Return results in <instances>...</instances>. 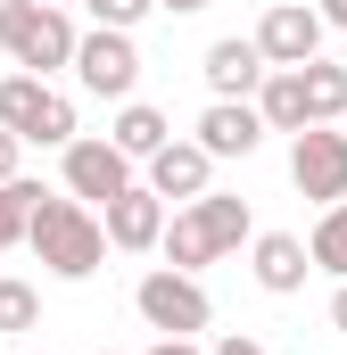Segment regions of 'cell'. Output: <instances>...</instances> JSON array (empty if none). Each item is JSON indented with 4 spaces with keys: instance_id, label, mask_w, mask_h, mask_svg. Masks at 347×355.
Here are the masks:
<instances>
[{
    "instance_id": "cell-1",
    "label": "cell",
    "mask_w": 347,
    "mask_h": 355,
    "mask_svg": "<svg viewBox=\"0 0 347 355\" xmlns=\"http://www.w3.org/2000/svg\"><path fill=\"white\" fill-rule=\"evenodd\" d=\"M25 248L42 257V265L58 272V281H91L99 272V257H108V215H91L83 198L67 190H50L42 207H33V232H25Z\"/></svg>"
},
{
    "instance_id": "cell-2",
    "label": "cell",
    "mask_w": 347,
    "mask_h": 355,
    "mask_svg": "<svg viewBox=\"0 0 347 355\" xmlns=\"http://www.w3.org/2000/svg\"><path fill=\"white\" fill-rule=\"evenodd\" d=\"M240 240H257V215H248V198H223V190H207V198H190V207L166 223V265L198 272V265H215V257H232Z\"/></svg>"
},
{
    "instance_id": "cell-3",
    "label": "cell",
    "mask_w": 347,
    "mask_h": 355,
    "mask_svg": "<svg viewBox=\"0 0 347 355\" xmlns=\"http://www.w3.org/2000/svg\"><path fill=\"white\" fill-rule=\"evenodd\" d=\"M0 50H8L25 75H50V67H75L83 33H75L67 8H50V0H0Z\"/></svg>"
},
{
    "instance_id": "cell-4",
    "label": "cell",
    "mask_w": 347,
    "mask_h": 355,
    "mask_svg": "<svg viewBox=\"0 0 347 355\" xmlns=\"http://www.w3.org/2000/svg\"><path fill=\"white\" fill-rule=\"evenodd\" d=\"M0 124H8L25 149H67V141H83V132H75V99L50 91L42 75H25V67L0 83Z\"/></svg>"
},
{
    "instance_id": "cell-5",
    "label": "cell",
    "mask_w": 347,
    "mask_h": 355,
    "mask_svg": "<svg viewBox=\"0 0 347 355\" xmlns=\"http://www.w3.org/2000/svg\"><path fill=\"white\" fill-rule=\"evenodd\" d=\"M133 306H141V322H149L158 339H190V331H207V322H215V306H207V281H198V272H182V265L141 272Z\"/></svg>"
},
{
    "instance_id": "cell-6",
    "label": "cell",
    "mask_w": 347,
    "mask_h": 355,
    "mask_svg": "<svg viewBox=\"0 0 347 355\" xmlns=\"http://www.w3.org/2000/svg\"><path fill=\"white\" fill-rule=\"evenodd\" d=\"M289 182L314 198V207H339L347 198V124H306L289 141Z\"/></svg>"
},
{
    "instance_id": "cell-7",
    "label": "cell",
    "mask_w": 347,
    "mask_h": 355,
    "mask_svg": "<svg viewBox=\"0 0 347 355\" xmlns=\"http://www.w3.org/2000/svg\"><path fill=\"white\" fill-rule=\"evenodd\" d=\"M75 83L91 91V99H133V83H141V50H133V33H116V25H91L83 50H75Z\"/></svg>"
},
{
    "instance_id": "cell-8",
    "label": "cell",
    "mask_w": 347,
    "mask_h": 355,
    "mask_svg": "<svg viewBox=\"0 0 347 355\" xmlns=\"http://www.w3.org/2000/svg\"><path fill=\"white\" fill-rule=\"evenodd\" d=\"M58 157H67V190H75L83 207H108V198H124V190H133V157H124L108 132H83V141H67Z\"/></svg>"
},
{
    "instance_id": "cell-9",
    "label": "cell",
    "mask_w": 347,
    "mask_h": 355,
    "mask_svg": "<svg viewBox=\"0 0 347 355\" xmlns=\"http://www.w3.org/2000/svg\"><path fill=\"white\" fill-rule=\"evenodd\" d=\"M323 8H306V0H273L257 17V50L273 58V67H314L323 58Z\"/></svg>"
},
{
    "instance_id": "cell-10",
    "label": "cell",
    "mask_w": 347,
    "mask_h": 355,
    "mask_svg": "<svg viewBox=\"0 0 347 355\" xmlns=\"http://www.w3.org/2000/svg\"><path fill=\"white\" fill-rule=\"evenodd\" d=\"M166 198H158V190H149V182H133V190H124V198H108V248H133V257H141V248H166Z\"/></svg>"
},
{
    "instance_id": "cell-11",
    "label": "cell",
    "mask_w": 347,
    "mask_h": 355,
    "mask_svg": "<svg viewBox=\"0 0 347 355\" xmlns=\"http://www.w3.org/2000/svg\"><path fill=\"white\" fill-rule=\"evenodd\" d=\"M264 132H273V124H264L257 99H207V116H198V149H207V157H248Z\"/></svg>"
},
{
    "instance_id": "cell-12",
    "label": "cell",
    "mask_w": 347,
    "mask_h": 355,
    "mask_svg": "<svg viewBox=\"0 0 347 355\" xmlns=\"http://www.w3.org/2000/svg\"><path fill=\"white\" fill-rule=\"evenodd\" d=\"M198 75H207V91H215V99H257L264 75H273V58L257 50V33H248V42L232 33V42H215V50H207V67H198Z\"/></svg>"
},
{
    "instance_id": "cell-13",
    "label": "cell",
    "mask_w": 347,
    "mask_h": 355,
    "mask_svg": "<svg viewBox=\"0 0 347 355\" xmlns=\"http://www.w3.org/2000/svg\"><path fill=\"white\" fill-rule=\"evenodd\" d=\"M306 272H314V248L298 232H257V289L264 297H298Z\"/></svg>"
},
{
    "instance_id": "cell-14",
    "label": "cell",
    "mask_w": 347,
    "mask_h": 355,
    "mask_svg": "<svg viewBox=\"0 0 347 355\" xmlns=\"http://www.w3.org/2000/svg\"><path fill=\"white\" fill-rule=\"evenodd\" d=\"M207 182H215V157H207L198 141H166V149L149 157V190H158V198H182V207H190V198H207Z\"/></svg>"
},
{
    "instance_id": "cell-15",
    "label": "cell",
    "mask_w": 347,
    "mask_h": 355,
    "mask_svg": "<svg viewBox=\"0 0 347 355\" xmlns=\"http://www.w3.org/2000/svg\"><path fill=\"white\" fill-rule=\"evenodd\" d=\"M108 141H116L133 166H149V157H158V149L174 141V124L158 116V107H149V99H124V107H116V124H108Z\"/></svg>"
},
{
    "instance_id": "cell-16",
    "label": "cell",
    "mask_w": 347,
    "mask_h": 355,
    "mask_svg": "<svg viewBox=\"0 0 347 355\" xmlns=\"http://www.w3.org/2000/svg\"><path fill=\"white\" fill-rule=\"evenodd\" d=\"M257 107H264V124H273V132H289V141H298V132L314 124V116H306V67H273L264 91H257Z\"/></svg>"
},
{
    "instance_id": "cell-17",
    "label": "cell",
    "mask_w": 347,
    "mask_h": 355,
    "mask_svg": "<svg viewBox=\"0 0 347 355\" xmlns=\"http://www.w3.org/2000/svg\"><path fill=\"white\" fill-rule=\"evenodd\" d=\"M306 116L314 124H347V67H331V58L306 67Z\"/></svg>"
},
{
    "instance_id": "cell-18",
    "label": "cell",
    "mask_w": 347,
    "mask_h": 355,
    "mask_svg": "<svg viewBox=\"0 0 347 355\" xmlns=\"http://www.w3.org/2000/svg\"><path fill=\"white\" fill-rule=\"evenodd\" d=\"M42 198H50V190H42V182H0V248H17V240H25V232H33V207H42Z\"/></svg>"
},
{
    "instance_id": "cell-19",
    "label": "cell",
    "mask_w": 347,
    "mask_h": 355,
    "mask_svg": "<svg viewBox=\"0 0 347 355\" xmlns=\"http://www.w3.org/2000/svg\"><path fill=\"white\" fill-rule=\"evenodd\" d=\"M306 248H314V265H323V272H339V281H347V198H339V207H323V223H314Z\"/></svg>"
},
{
    "instance_id": "cell-20",
    "label": "cell",
    "mask_w": 347,
    "mask_h": 355,
    "mask_svg": "<svg viewBox=\"0 0 347 355\" xmlns=\"http://www.w3.org/2000/svg\"><path fill=\"white\" fill-rule=\"evenodd\" d=\"M33 314H42V297H33V281H0V339H17V331H33Z\"/></svg>"
},
{
    "instance_id": "cell-21",
    "label": "cell",
    "mask_w": 347,
    "mask_h": 355,
    "mask_svg": "<svg viewBox=\"0 0 347 355\" xmlns=\"http://www.w3.org/2000/svg\"><path fill=\"white\" fill-rule=\"evenodd\" d=\"M83 8H91V25H116V33H133V25H141L158 0H83Z\"/></svg>"
},
{
    "instance_id": "cell-22",
    "label": "cell",
    "mask_w": 347,
    "mask_h": 355,
    "mask_svg": "<svg viewBox=\"0 0 347 355\" xmlns=\"http://www.w3.org/2000/svg\"><path fill=\"white\" fill-rule=\"evenodd\" d=\"M17 157H25V141H17V132L0 124V182H17Z\"/></svg>"
},
{
    "instance_id": "cell-23",
    "label": "cell",
    "mask_w": 347,
    "mask_h": 355,
    "mask_svg": "<svg viewBox=\"0 0 347 355\" xmlns=\"http://www.w3.org/2000/svg\"><path fill=\"white\" fill-rule=\"evenodd\" d=\"M215 355H264V347L248 339V331H232V339H215Z\"/></svg>"
},
{
    "instance_id": "cell-24",
    "label": "cell",
    "mask_w": 347,
    "mask_h": 355,
    "mask_svg": "<svg viewBox=\"0 0 347 355\" xmlns=\"http://www.w3.org/2000/svg\"><path fill=\"white\" fill-rule=\"evenodd\" d=\"M331 322H339V331H347V281H339V289H331Z\"/></svg>"
},
{
    "instance_id": "cell-25",
    "label": "cell",
    "mask_w": 347,
    "mask_h": 355,
    "mask_svg": "<svg viewBox=\"0 0 347 355\" xmlns=\"http://www.w3.org/2000/svg\"><path fill=\"white\" fill-rule=\"evenodd\" d=\"M149 355H198V347H190V339H158Z\"/></svg>"
},
{
    "instance_id": "cell-26",
    "label": "cell",
    "mask_w": 347,
    "mask_h": 355,
    "mask_svg": "<svg viewBox=\"0 0 347 355\" xmlns=\"http://www.w3.org/2000/svg\"><path fill=\"white\" fill-rule=\"evenodd\" d=\"M158 8H174V17H198V8H207V0H158Z\"/></svg>"
},
{
    "instance_id": "cell-27",
    "label": "cell",
    "mask_w": 347,
    "mask_h": 355,
    "mask_svg": "<svg viewBox=\"0 0 347 355\" xmlns=\"http://www.w3.org/2000/svg\"><path fill=\"white\" fill-rule=\"evenodd\" d=\"M323 17H331V25H339V33H347V0H323Z\"/></svg>"
},
{
    "instance_id": "cell-28",
    "label": "cell",
    "mask_w": 347,
    "mask_h": 355,
    "mask_svg": "<svg viewBox=\"0 0 347 355\" xmlns=\"http://www.w3.org/2000/svg\"><path fill=\"white\" fill-rule=\"evenodd\" d=\"M50 8H67V0H50Z\"/></svg>"
},
{
    "instance_id": "cell-29",
    "label": "cell",
    "mask_w": 347,
    "mask_h": 355,
    "mask_svg": "<svg viewBox=\"0 0 347 355\" xmlns=\"http://www.w3.org/2000/svg\"><path fill=\"white\" fill-rule=\"evenodd\" d=\"M108 355H116V347H108Z\"/></svg>"
}]
</instances>
